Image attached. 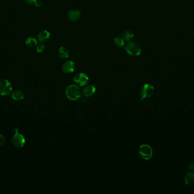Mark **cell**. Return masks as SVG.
<instances>
[{"label":"cell","instance_id":"obj_1","mask_svg":"<svg viewBox=\"0 0 194 194\" xmlns=\"http://www.w3.org/2000/svg\"><path fill=\"white\" fill-rule=\"evenodd\" d=\"M66 96L71 101L77 100L81 96V91L78 86L72 84L68 86L66 89Z\"/></svg>","mask_w":194,"mask_h":194},{"label":"cell","instance_id":"obj_2","mask_svg":"<svg viewBox=\"0 0 194 194\" xmlns=\"http://www.w3.org/2000/svg\"><path fill=\"white\" fill-rule=\"evenodd\" d=\"M125 50L131 56H138L141 54L142 48L140 45L136 42H129L125 46Z\"/></svg>","mask_w":194,"mask_h":194},{"label":"cell","instance_id":"obj_3","mask_svg":"<svg viewBox=\"0 0 194 194\" xmlns=\"http://www.w3.org/2000/svg\"><path fill=\"white\" fill-rule=\"evenodd\" d=\"M138 153L140 157L145 160H149L153 156L152 149L147 144H143L139 147Z\"/></svg>","mask_w":194,"mask_h":194},{"label":"cell","instance_id":"obj_4","mask_svg":"<svg viewBox=\"0 0 194 194\" xmlns=\"http://www.w3.org/2000/svg\"><path fill=\"white\" fill-rule=\"evenodd\" d=\"M154 93V88L152 85L150 84H146L142 88L140 94H141V100H143L145 99H148L152 97Z\"/></svg>","mask_w":194,"mask_h":194},{"label":"cell","instance_id":"obj_5","mask_svg":"<svg viewBox=\"0 0 194 194\" xmlns=\"http://www.w3.org/2000/svg\"><path fill=\"white\" fill-rule=\"evenodd\" d=\"M12 86L10 82L6 80L3 79L0 81V95L2 96H8L12 92Z\"/></svg>","mask_w":194,"mask_h":194},{"label":"cell","instance_id":"obj_6","mask_svg":"<svg viewBox=\"0 0 194 194\" xmlns=\"http://www.w3.org/2000/svg\"><path fill=\"white\" fill-rule=\"evenodd\" d=\"M89 78L88 76L84 73H78L73 78L74 82L78 86L83 87L87 85L89 83Z\"/></svg>","mask_w":194,"mask_h":194},{"label":"cell","instance_id":"obj_7","mask_svg":"<svg viewBox=\"0 0 194 194\" xmlns=\"http://www.w3.org/2000/svg\"><path fill=\"white\" fill-rule=\"evenodd\" d=\"M26 142L25 138L23 135L17 133L13 138V143L14 145L17 148H22L25 145Z\"/></svg>","mask_w":194,"mask_h":194},{"label":"cell","instance_id":"obj_8","mask_svg":"<svg viewBox=\"0 0 194 194\" xmlns=\"http://www.w3.org/2000/svg\"><path fill=\"white\" fill-rule=\"evenodd\" d=\"M75 70V63L72 60H68L64 64L63 71L65 74H71Z\"/></svg>","mask_w":194,"mask_h":194},{"label":"cell","instance_id":"obj_9","mask_svg":"<svg viewBox=\"0 0 194 194\" xmlns=\"http://www.w3.org/2000/svg\"><path fill=\"white\" fill-rule=\"evenodd\" d=\"M96 92V88L93 85L85 86L82 90V94L85 97H90Z\"/></svg>","mask_w":194,"mask_h":194},{"label":"cell","instance_id":"obj_10","mask_svg":"<svg viewBox=\"0 0 194 194\" xmlns=\"http://www.w3.org/2000/svg\"><path fill=\"white\" fill-rule=\"evenodd\" d=\"M81 17V12L79 10L73 9L69 11L68 13V18L72 21H78Z\"/></svg>","mask_w":194,"mask_h":194},{"label":"cell","instance_id":"obj_11","mask_svg":"<svg viewBox=\"0 0 194 194\" xmlns=\"http://www.w3.org/2000/svg\"><path fill=\"white\" fill-rule=\"evenodd\" d=\"M38 40L41 43L47 41L50 38V33L47 30H43L38 34Z\"/></svg>","mask_w":194,"mask_h":194},{"label":"cell","instance_id":"obj_12","mask_svg":"<svg viewBox=\"0 0 194 194\" xmlns=\"http://www.w3.org/2000/svg\"><path fill=\"white\" fill-rule=\"evenodd\" d=\"M69 50L65 47H64V46L60 47L58 50V55L60 58L63 59H67L69 57Z\"/></svg>","mask_w":194,"mask_h":194},{"label":"cell","instance_id":"obj_13","mask_svg":"<svg viewBox=\"0 0 194 194\" xmlns=\"http://www.w3.org/2000/svg\"><path fill=\"white\" fill-rule=\"evenodd\" d=\"M184 182L187 185H193L194 184V172H187L184 176Z\"/></svg>","mask_w":194,"mask_h":194},{"label":"cell","instance_id":"obj_14","mask_svg":"<svg viewBox=\"0 0 194 194\" xmlns=\"http://www.w3.org/2000/svg\"><path fill=\"white\" fill-rule=\"evenodd\" d=\"M37 40L33 37H28L25 40V45L27 47L34 48L37 46Z\"/></svg>","mask_w":194,"mask_h":194},{"label":"cell","instance_id":"obj_15","mask_svg":"<svg viewBox=\"0 0 194 194\" xmlns=\"http://www.w3.org/2000/svg\"><path fill=\"white\" fill-rule=\"evenodd\" d=\"M122 38L124 41L130 42L134 38V34L130 30H126L122 33Z\"/></svg>","mask_w":194,"mask_h":194},{"label":"cell","instance_id":"obj_16","mask_svg":"<svg viewBox=\"0 0 194 194\" xmlns=\"http://www.w3.org/2000/svg\"><path fill=\"white\" fill-rule=\"evenodd\" d=\"M11 97L15 101H21L24 99V94L21 91H15L12 93Z\"/></svg>","mask_w":194,"mask_h":194},{"label":"cell","instance_id":"obj_17","mask_svg":"<svg viewBox=\"0 0 194 194\" xmlns=\"http://www.w3.org/2000/svg\"><path fill=\"white\" fill-rule=\"evenodd\" d=\"M114 43L115 46L119 47H122L125 45L124 40L122 38H115L114 39Z\"/></svg>","mask_w":194,"mask_h":194},{"label":"cell","instance_id":"obj_18","mask_svg":"<svg viewBox=\"0 0 194 194\" xmlns=\"http://www.w3.org/2000/svg\"><path fill=\"white\" fill-rule=\"evenodd\" d=\"M45 49V45H43V43H40V44H39V45H37V51L39 53H41V52H43Z\"/></svg>","mask_w":194,"mask_h":194},{"label":"cell","instance_id":"obj_19","mask_svg":"<svg viewBox=\"0 0 194 194\" xmlns=\"http://www.w3.org/2000/svg\"><path fill=\"white\" fill-rule=\"evenodd\" d=\"M5 142V138L4 135H0V146L3 145Z\"/></svg>","mask_w":194,"mask_h":194},{"label":"cell","instance_id":"obj_20","mask_svg":"<svg viewBox=\"0 0 194 194\" xmlns=\"http://www.w3.org/2000/svg\"><path fill=\"white\" fill-rule=\"evenodd\" d=\"M188 168L191 171L194 170V162H191L189 164Z\"/></svg>","mask_w":194,"mask_h":194},{"label":"cell","instance_id":"obj_21","mask_svg":"<svg viewBox=\"0 0 194 194\" xmlns=\"http://www.w3.org/2000/svg\"><path fill=\"white\" fill-rule=\"evenodd\" d=\"M27 4H34L35 3V2L37 1V0H24Z\"/></svg>","mask_w":194,"mask_h":194},{"label":"cell","instance_id":"obj_22","mask_svg":"<svg viewBox=\"0 0 194 194\" xmlns=\"http://www.w3.org/2000/svg\"><path fill=\"white\" fill-rule=\"evenodd\" d=\"M35 6L37 7V8H39V7H41V1H37L36 2H35Z\"/></svg>","mask_w":194,"mask_h":194},{"label":"cell","instance_id":"obj_23","mask_svg":"<svg viewBox=\"0 0 194 194\" xmlns=\"http://www.w3.org/2000/svg\"></svg>","mask_w":194,"mask_h":194}]
</instances>
